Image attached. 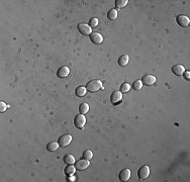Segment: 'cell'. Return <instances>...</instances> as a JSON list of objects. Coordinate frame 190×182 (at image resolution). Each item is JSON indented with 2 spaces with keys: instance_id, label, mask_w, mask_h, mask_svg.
Instances as JSON below:
<instances>
[{
  "instance_id": "1",
  "label": "cell",
  "mask_w": 190,
  "mask_h": 182,
  "mask_svg": "<svg viewBox=\"0 0 190 182\" xmlns=\"http://www.w3.org/2000/svg\"><path fill=\"white\" fill-rule=\"evenodd\" d=\"M103 88V85H102V82L100 80H91L87 83L86 89L89 92H96V91L100 90V89Z\"/></svg>"
},
{
  "instance_id": "2",
  "label": "cell",
  "mask_w": 190,
  "mask_h": 182,
  "mask_svg": "<svg viewBox=\"0 0 190 182\" xmlns=\"http://www.w3.org/2000/svg\"><path fill=\"white\" fill-rule=\"evenodd\" d=\"M86 123V117L83 114H78L74 118V125L77 129H82Z\"/></svg>"
},
{
  "instance_id": "3",
  "label": "cell",
  "mask_w": 190,
  "mask_h": 182,
  "mask_svg": "<svg viewBox=\"0 0 190 182\" xmlns=\"http://www.w3.org/2000/svg\"><path fill=\"white\" fill-rule=\"evenodd\" d=\"M78 30L84 36H88V34H92V28L86 23H79L78 24Z\"/></svg>"
},
{
  "instance_id": "4",
  "label": "cell",
  "mask_w": 190,
  "mask_h": 182,
  "mask_svg": "<svg viewBox=\"0 0 190 182\" xmlns=\"http://www.w3.org/2000/svg\"><path fill=\"white\" fill-rule=\"evenodd\" d=\"M122 100V93L120 91H114L110 96V101L112 104L116 105L117 103L121 102Z\"/></svg>"
},
{
  "instance_id": "5",
  "label": "cell",
  "mask_w": 190,
  "mask_h": 182,
  "mask_svg": "<svg viewBox=\"0 0 190 182\" xmlns=\"http://www.w3.org/2000/svg\"><path fill=\"white\" fill-rule=\"evenodd\" d=\"M138 175H139V178H140L141 180L146 179V178H147L148 176L150 175V168H149V166L145 165V166L141 167L140 170H139V172H138Z\"/></svg>"
},
{
  "instance_id": "6",
  "label": "cell",
  "mask_w": 190,
  "mask_h": 182,
  "mask_svg": "<svg viewBox=\"0 0 190 182\" xmlns=\"http://www.w3.org/2000/svg\"><path fill=\"white\" fill-rule=\"evenodd\" d=\"M71 142H72V136H71L70 135H63V136H61L59 138L58 143H59V145L61 146V147H66V146H68Z\"/></svg>"
},
{
  "instance_id": "7",
  "label": "cell",
  "mask_w": 190,
  "mask_h": 182,
  "mask_svg": "<svg viewBox=\"0 0 190 182\" xmlns=\"http://www.w3.org/2000/svg\"><path fill=\"white\" fill-rule=\"evenodd\" d=\"M89 165H90V163H89V160L82 159V160H79V161L76 162V164H75V167H76V169H78V170L82 171V170H85V169L88 168Z\"/></svg>"
},
{
  "instance_id": "8",
  "label": "cell",
  "mask_w": 190,
  "mask_h": 182,
  "mask_svg": "<svg viewBox=\"0 0 190 182\" xmlns=\"http://www.w3.org/2000/svg\"><path fill=\"white\" fill-rule=\"evenodd\" d=\"M177 22H178V24L180 25V26L186 27V26H188V25H189L190 19H189V17H188V16L181 14V15L177 16Z\"/></svg>"
},
{
  "instance_id": "9",
  "label": "cell",
  "mask_w": 190,
  "mask_h": 182,
  "mask_svg": "<svg viewBox=\"0 0 190 182\" xmlns=\"http://www.w3.org/2000/svg\"><path fill=\"white\" fill-rule=\"evenodd\" d=\"M142 82L144 85H147V86H151V85H153L156 82V77L153 75H150V74H147V75H145L144 77H142Z\"/></svg>"
},
{
  "instance_id": "10",
  "label": "cell",
  "mask_w": 190,
  "mask_h": 182,
  "mask_svg": "<svg viewBox=\"0 0 190 182\" xmlns=\"http://www.w3.org/2000/svg\"><path fill=\"white\" fill-rule=\"evenodd\" d=\"M90 40L92 43L94 44H101L102 42H103V36H102V34H100L99 32H92V34H90Z\"/></svg>"
},
{
  "instance_id": "11",
  "label": "cell",
  "mask_w": 190,
  "mask_h": 182,
  "mask_svg": "<svg viewBox=\"0 0 190 182\" xmlns=\"http://www.w3.org/2000/svg\"><path fill=\"white\" fill-rule=\"evenodd\" d=\"M69 73H70V69L68 67L63 66V67H60L58 69V72H57V75L59 78H65L69 75Z\"/></svg>"
},
{
  "instance_id": "12",
  "label": "cell",
  "mask_w": 190,
  "mask_h": 182,
  "mask_svg": "<svg viewBox=\"0 0 190 182\" xmlns=\"http://www.w3.org/2000/svg\"><path fill=\"white\" fill-rule=\"evenodd\" d=\"M118 177H119L120 181H127V180L131 178V170L127 169V168L121 170V172L119 173Z\"/></svg>"
},
{
  "instance_id": "13",
  "label": "cell",
  "mask_w": 190,
  "mask_h": 182,
  "mask_svg": "<svg viewBox=\"0 0 190 182\" xmlns=\"http://www.w3.org/2000/svg\"><path fill=\"white\" fill-rule=\"evenodd\" d=\"M172 72L174 73L175 75H183L184 72H185V68L182 65H175V66L172 67Z\"/></svg>"
},
{
  "instance_id": "14",
  "label": "cell",
  "mask_w": 190,
  "mask_h": 182,
  "mask_svg": "<svg viewBox=\"0 0 190 182\" xmlns=\"http://www.w3.org/2000/svg\"><path fill=\"white\" fill-rule=\"evenodd\" d=\"M59 146V143H57V142H51L47 145V150L50 151V152H55V151L58 150Z\"/></svg>"
},
{
  "instance_id": "15",
  "label": "cell",
  "mask_w": 190,
  "mask_h": 182,
  "mask_svg": "<svg viewBox=\"0 0 190 182\" xmlns=\"http://www.w3.org/2000/svg\"><path fill=\"white\" fill-rule=\"evenodd\" d=\"M129 58L127 55H122V56H120L119 59H118V64H119L120 66H127V63H129Z\"/></svg>"
},
{
  "instance_id": "16",
  "label": "cell",
  "mask_w": 190,
  "mask_h": 182,
  "mask_svg": "<svg viewBox=\"0 0 190 182\" xmlns=\"http://www.w3.org/2000/svg\"><path fill=\"white\" fill-rule=\"evenodd\" d=\"M64 162H65V164H67V165H73V164H75L74 156L71 154L66 155L65 157H64Z\"/></svg>"
},
{
  "instance_id": "17",
  "label": "cell",
  "mask_w": 190,
  "mask_h": 182,
  "mask_svg": "<svg viewBox=\"0 0 190 182\" xmlns=\"http://www.w3.org/2000/svg\"><path fill=\"white\" fill-rule=\"evenodd\" d=\"M86 87H83V86H79L76 88V91H75V93H76V95L79 96V97H82V96H84L85 94H86Z\"/></svg>"
},
{
  "instance_id": "18",
  "label": "cell",
  "mask_w": 190,
  "mask_h": 182,
  "mask_svg": "<svg viewBox=\"0 0 190 182\" xmlns=\"http://www.w3.org/2000/svg\"><path fill=\"white\" fill-rule=\"evenodd\" d=\"M75 171H76V167L73 165H67V167L65 168V174L66 175H74Z\"/></svg>"
},
{
  "instance_id": "19",
  "label": "cell",
  "mask_w": 190,
  "mask_h": 182,
  "mask_svg": "<svg viewBox=\"0 0 190 182\" xmlns=\"http://www.w3.org/2000/svg\"><path fill=\"white\" fill-rule=\"evenodd\" d=\"M107 17H108V19H110V20L116 19V17H117V10H116V9H111V10H109L108 13H107Z\"/></svg>"
},
{
  "instance_id": "20",
  "label": "cell",
  "mask_w": 190,
  "mask_h": 182,
  "mask_svg": "<svg viewBox=\"0 0 190 182\" xmlns=\"http://www.w3.org/2000/svg\"><path fill=\"white\" fill-rule=\"evenodd\" d=\"M79 110L81 112V114H85L88 112L89 110V105L87 103H81L79 106Z\"/></svg>"
},
{
  "instance_id": "21",
  "label": "cell",
  "mask_w": 190,
  "mask_h": 182,
  "mask_svg": "<svg viewBox=\"0 0 190 182\" xmlns=\"http://www.w3.org/2000/svg\"><path fill=\"white\" fill-rule=\"evenodd\" d=\"M127 0H116L115 1V6L117 7V8H122V7L127 6Z\"/></svg>"
},
{
  "instance_id": "22",
  "label": "cell",
  "mask_w": 190,
  "mask_h": 182,
  "mask_svg": "<svg viewBox=\"0 0 190 182\" xmlns=\"http://www.w3.org/2000/svg\"><path fill=\"white\" fill-rule=\"evenodd\" d=\"M82 156H83V159L90 160V159H92V157H93V153H92V151H90V150H86V151H84Z\"/></svg>"
},
{
  "instance_id": "23",
  "label": "cell",
  "mask_w": 190,
  "mask_h": 182,
  "mask_svg": "<svg viewBox=\"0 0 190 182\" xmlns=\"http://www.w3.org/2000/svg\"><path fill=\"white\" fill-rule=\"evenodd\" d=\"M142 87V80H137V81L134 82V84H133V88L135 90H141Z\"/></svg>"
},
{
  "instance_id": "24",
  "label": "cell",
  "mask_w": 190,
  "mask_h": 182,
  "mask_svg": "<svg viewBox=\"0 0 190 182\" xmlns=\"http://www.w3.org/2000/svg\"><path fill=\"white\" fill-rule=\"evenodd\" d=\"M129 89H131V85L129 83H123V84L120 86V92H129Z\"/></svg>"
},
{
  "instance_id": "25",
  "label": "cell",
  "mask_w": 190,
  "mask_h": 182,
  "mask_svg": "<svg viewBox=\"0 0 190 182\" xmlns=\"http://www.w3.org/2000/svg\"><path fill=\"white\" fill-rule=\"evenodd\" d=\"M97 25H98V19H97V18H95V17L91 18L90 21H89V26L92 28V27L97 26Z\"/></svg>"
},
{
  "instance_id": "26",
  "label": "cell",
  "mask_w": 190,
  "mask_h": 182,
  "mask_svg": "<svg viewBox=\"0 0 190 182\" xmlns=\"http://www.w3.org/2000/svg\"><path fill=\"white\" fill-rule=\"evenodd\" d=\"M7 107H8V105L5 104V103L3 102V101H1V102H0V111H1V112L5 111Z\"/></svg>"
},
{
  "instance_id": "27",
  "label": "cell",
  "mask_w": 190,
  "mask_h": 182,
  "mask_svg": "<svg viewBox=\"0 0 190 182\" xmlns=\"http://www.w3.org/2000/svg\"><path fill=\"white\" fill-rule=\"evenodd\" d=\"M184 77H185L187 80L190 79V72L189 71H185V72H184Z\"/></svg>"
},
{
  "instance_id": "28",
  "label": "cell",
  "mask_w": 190,
  "mask_h": 182,
  "mask_svg": "<svg viewBox=\"0 0 190 182\" xmlns=\"http://www.w3.org/2000/svg\"><path fill=\"white\" fill-rule=\"evenodd\" d=\"M68 180L69 181H75V177L73 175H70L69 176V178H68Z\"/></svg>"
}]
</instances>
